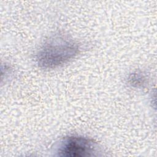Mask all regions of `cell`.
Segmentation results:
<instances>
[{"instance_id":"cell-1","label":"cell","mask_w":157,"mask_h":157,"mask_svg":"<svg viewBox=\"0 0 157 157\" xmlns=\"http://www.w3.org/2000/svg\"><path fill=\"white\" fill-rule=\"evenodd\" d=\"M79 52L78 45L72 39L56 34L48 39L40 48L36 61L42 69H54L74 59Z\"/></svg>"},{"instance_id":"cell-2","label":"cell","mask_w":157,"mask_h":157,"mask_svg":"<svg viewBox=\"0 0 157 157\" xmlns=\"http://www.w3.org/2000/svg\"><path fill=\"white\" fill-rule=\"evenodd\" d=\"M98 147L93 139L82 136H69L59 143L57 155L66 157H83L94 155Z\"/></svg>"},{"instance_id":"cell-3","label":"cell","mask_w":157,"mask_h":157,"mask_svg":"<svg viewBox=\"0 0 157 157\" xmlns=\"http://www.w3.org/2000/svg\"><path fill=\"white\" fill-rule=\"evenodd\" d=\"M147 82L148 80L146 75L140 71H134L129 74L128 77V83L133 88H144L146 86Z\"/></svg>"}]
</instances>
